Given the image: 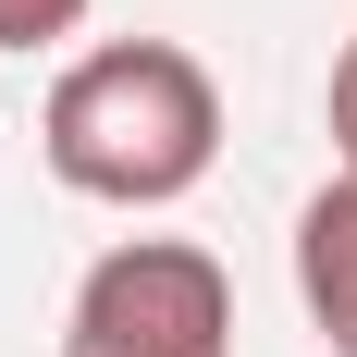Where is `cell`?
<instances>
[{
	"label": "cell",
	"mask_w": 357,
	"mask_h": 357,
	"mask_svg": "<svg viewBox=\"0 0 357 357\" xmlns=\"http://www.w3.org/2000/svg\"><path fill=\"white\" fill-rule=\"evenodd\" d=\"M333 160L357 173V37H345V62H333Z\"/></svg>",
	"instance_id": "5"
},
{
	"label": "cell",
	"mask_w": 357,
	"mask_h": 357,
	"mask_svg": "<svg viewBox=\"0 0 357 357\" xmlns=\"http://www.w3.org/2000/svg\"><path fill=\"white\" fill-rule=\"evenodd\" d=\"M74 13L86 0H0V50H50V37H74Z\"/></svg>",
	"instance_id": "4"
},
{
	"label": "cell",
	"mask_w": 357,
	"mask_h": 357,
	"mask_svg": "<svg viewBox=\"0 0 357 357\" xmlns=\"http://www.w3.org/2000/svg\"><path fill=\"white\" fill-rule=\"evenodd\" d=\"M296 296L308 321L333 333V357H357V173H333L308 210H296Z\"/></svg>",
	"instance_id": "3"
},
{
	"label": "cell",
	"mask_w": 357,
	"mask_h": 357,
	"mask_svg": "<svg viewBox=\"0 0 357 357\" xmlns=\"http://www.w3.org/2000/svg\"><path fill=\"white\" fill-rule=\"evenodd\" d=\"M37 148L74 197H111V210H173L185 185L222 160V86L197 50L173 37H111L86 62H62L50 111H37Z\"/></svg>",
	"instance_id": "1"
},
{
	"label": "cell",
	"mask_w": 357,
	"mask_h": 357,
	"mask_svg": "<svg viewBox=\"0 0 357 357\" xmlns=\"http://www.w3.org/2000/svg\"><path fill=\"white\" fill-rule=\"evenodd\" d=\"M62 357H234V284L210 247L185 234H136L74 284Z\"/></svg>",
	"instance_id": "2"
}]
</instances>
